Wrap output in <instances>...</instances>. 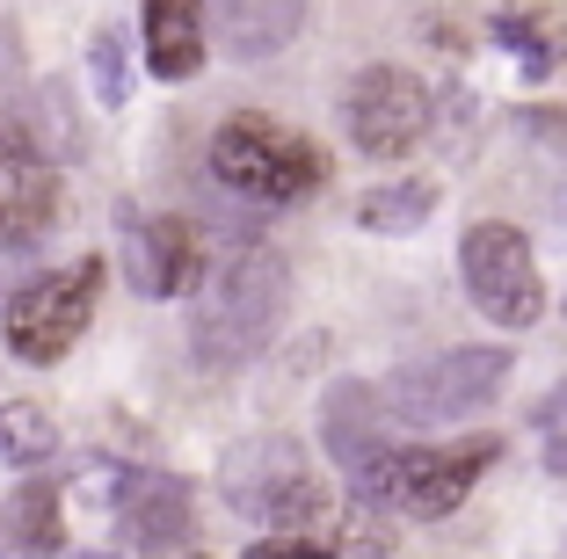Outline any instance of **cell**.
I'll return each mask as SVG.
<instances>
[{"mask_svg": "<svg viewBox=\"0 0 567 559\" xmlns=\"http://www.w3.org/2000/svg\"><path fill=\"white\" fill-rule=\"evenodd\" d=\"M284 306H291V269H284L277 247L248 240L226 262V277L212 283L197 313H189V349H197L204 371H234V363L262 356L269 334H277Z\"/></svg>", "mask_w": 567, "mask_h": 559, "instance_id": "6da1fadb", "label": "cell"}, {"mask_svg": "<svg viewBox=\"0 0 567 559\" xmlns=\"http://www.w3.org/2000/svg\"><path fill=\"white\" fill-rule=\"evenodd\" d=\"M212 175L248 204H299L328 182V153H320L313 138L284 132L277 116L240 110V116H226L218 138H212Z\"/></svg>", "mask_w": 567, "mask_h": 559, "instance_id": "7a4b0ae2", "label": "cell"}, {"mask_svg": "<svg viewBox=\"0 0 567 559\" xmlns=\"http://www.w3.org/2000/svg\"><path fill=\"white\" fill-rule=\"evenodd\" d=\"M502 458L495 436H466V444H415V451H371L364 465H357V494L364 501H385V509L401 516H451L458 501L473 494V479L487 473V465Z\"/></svg>", "mask_w": 567, "mask_h": 559, "instance_id": "3957f363", "label": "cell"}, {"mask_svg": "<svg viewBox=\"0 0 567 559\" xmlns=\"http://www.w3.org/2000/svg\"><path fill=\"white\" fill-rule=\"evenodd\" d=\"M509 349H444L430 363H408L379 385V407L393 422H415V428H436V422H466V414L495 407L502 385H509Z\"/></svg>", "mask_w": 567, "mask_h": 559, "instance_id": "277c9868", "label": "cell"}, {"mask_svg": "<svg viewBox=\"0 0 567 559\" xmlns=\"http://www.w3.org/2000/svg\"><path fill=\"white\" fill-rule=\"evenodd\" d=\"M102 277H110V269L87 255V262H73V269H51V277L22 283V291L8 298V320H0L8 356L16 363H59L87 334V320H95Z\"/></svg>", "mask_w": 567, "mask_h": 559, "instance_id": "5b68a950", "label": "cell"}, {"mask_svg": "<svg viewBox=\"0 0 567 559\" xmlns=\"http://www.w3.org/2000/svg\"><path fill=\"white\" fill-rule=\"evenodd\" d=\"M458 277H466V298L481 306L495 328H532L546 313V283H538L532 240L502 218H481L458 240Z\"/></svg>", "mask_w": 567, "mask_h": 559, "instance_id": "8992f818", "label": "cell"}, {"mask_svg": "<svg viewBox=\"0 0 567 559\" xmlns=\"http://www.w3.org/2000/svg\"><path fill=\"white\" fill-rule=\"evenodd\" d=\"M430 116L436 102L408 66H364L342 95V132L364 161H408L430 138Z\"/></svg>", "mask_w": 567, "mask_h": 559, "instance_id": "52a82bcc", "label": "cell"}, {"mask_svg": "<svg viewBox=\"0 0 567 559\" xmlns=\"http://www.w3.org/2000/svg\"><path fill=\"white\" fill-rule=\"evenodd\" d=\"M306 451L291 444V436H248V444H234L226 458H218V494H226V509H240L248 524H277L291 501L306 494Z\"/></svg>", "mask_w": 567, "mask_h": 559, "instance_id": "ba28073f", "label": "cell"}, {"mask_svg": "<svg viewBox=\"0 0 567 559\" xmlns=\"http://www.w3.org/2000/svg\"><path fill=\"white\" fill-rule=\"evenodd\" d=\"M124 269L146 298H189L204 283V232L189 218H124Z\"/></svg>", "mask_w": 567, "mask_h": 559, "instance_id": "9c48e42d", "label": "cell"}, {"mask_svg": "<svg viewBox=\"0 0 567 559\" xmlns=\"http://www.w3.org/2000/svg\"><path fill=\"white\" fill-rule=\"evenodd\" d=\"M59 218V175L30 146V132L0 124V240H37Z\"/></svg>", "mask_w": 567, "mask_h": 559, "instance_id": "30bf717a", "label": "cell"}, {"mask_svg": "<svg viewBox=\"0 0 567 559\" xmlns=\"http://www.w3.org/2000/svg\"><path fill=\"white\" fill-rule=\"evenodd\" d=\"M117 524L132 545L146 552H167V545L189 538V479L175 473H117Z\"/></svg>", "mask_w": 567, "mask_h": 559, "instance_id": "8fae6325", "label": "cell"}, {"mask_svg": "<svg viewBox=\"0 0 567 559\" xmlns=\"http://www.w3.org/2000/svg\"><path fill=\"white\" fill-rule=\"evenodd\" d=\"M212 8V30H218V44L234 51V59H277L291 37H299V22H306V0H204Z\"/></svg>", "mask_w": 567, "mask_h": 559, "instance_id": "7c38bea8", "label": "cell"}, {"mask_svg": "<svg viewBox=\"0 0 567 559\" xmlns=\"http://www.w3.org/2000/svg\"><path fill=\"white\" fill-rule=\"evenodd\" d=\"M487 30H495V44L509 51L524 73H553L567 59V15L546 8V0H502Z\"/></svg>", "mask_w": 567, "mask_h": 559, "instance_id": "4fadbf2b", "label": "cell"}, {"mask_svg": "<svg viewBox=\"0 0 567 559\" xmlns=\"http://www.w3.org/2000/svg\"><path fill=\"white\" fill-rule=\"evenodd\" d=\"M146 66L189 81L204 66V0H146Z\"/></svg>", "mask_w": 567, "mask_h": 559, "instance_id": "5bb4252c", "label": "cell"}, {"mask_svg": "<svg viewBox=\"0 0 567 559\" xmlns=\"http://www.w3.org/2000/svg\"><path fill=\"white\" fill-rule=\"evenodd\" d=\"M320 414H328V451H334V465H342V473H357V465L379 451V422H371V414H379V393H371V385H334Z\"/></svg>", "mask_w": 567, "mask_h": 559, "instance_id": "9a60e30c", "label": "cell"}, {"mask_svg": "<svg viewBox=\"0 0 567 559\" xmlns=\"http://www.w3.org/2000/svg\"><path fill=\"white\" fill-rule=\"evenodd\" d=\"M66 538V516H59V479H30L8 501V545L16 552H59Z\"/></svg>", "mask_w": 567, "mask_h": 559, "instance_id": "2e32d148", "label": "cell"}, {"mask_svg": "<svg viewBox=\"0 0 567 559\" xmlns=\"http://www.w3.org/2000/svg\"><path fill=\"white\" fill-rule=\"evenodd\" d=\"M436 211V182H385L357 204V226L364 232H415Z\"/></svg>", "mask_w": 567, "mask_h": 559, "instance_id": "e0dca14e", "label": "cell"}, {"mask_svg": "<svg viewBox=\"0 0 567 559\" xmlns=\"http://www.w3.org/2000/svg\"><path fill=\"white\" fill-rule=\"evenodd\" d=\"M59 451V422L37 400H0V458L8 465H44Z\"/></svg>", "mask_w": 567, "mask_h": 559, "instance_id": "ac0fdd59", "label": "cell"}, {"mask_svg": "<svg viewBox=\"0 0 567 559\" xmlns=\"http://www.w3.org/2000/svg\"><path fill=\"white\" fill-rule=\"evenodd\" d=\"M87 81H95V95L110 102V110H117V102L132 95V73H124V44H117L110 30L87 37Z\"/></svg>", "mask_w": 567, "mask_h": 559, "instance_id": "d6986e66", "label": "cell"}, {"mask_svg": "<svg viewBox=\"0 0 567 559\" xmlns=\"http://www.w3.org/2000/svg\"><path fill=\"white\" fill-rule=\"evenodd\" d=\"M538 436H546V473L567 479V385L538 407Z\"/></svg>", "mask_w": 567, "mask_h": 559, "instance_id": "ffe728a7", "label": "cell"}, {"mask_svg": "<svg viewBox=\"0 0 567 559\" xmlns=\"http://www.w3.org/2000/svg\"><path fill=\"white\" fill-rule=\"evenodd\" d=\"M51 559H117V552H51Z\"/></svg>", "mask_w": 567, "mask_h": 559, "instance_id": "44dd1931", "label": "cell"}, {"mask_svg": "<svg viewBox=\"0 0 567 559\" xmlns=\"http://www.w3.org/2000/svg\"><path fill=\"white\" fill-rule=\"evenodd\" d=\"M248 559H277V552H269V545H255V552H248Z\"/></svg>", "mask_w": 567, "mask_h": 559, "instance_id": "7402d4cb", "label": "cell"}, {"mask_svg": "<svg viewBox=\"0 0 567 559\" xmlns=\"http://www.w3.org/2000/svg\"><path fill=\"white\" fill-rule=\"evenodd\" d=\"M175 559H204V552H175Z\"/></svg>", "mask_w": 567, "mask_h": 559, "instance_id": "603a6c76", "label": "cell"}]
</instances>
